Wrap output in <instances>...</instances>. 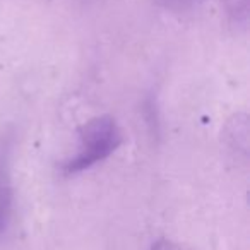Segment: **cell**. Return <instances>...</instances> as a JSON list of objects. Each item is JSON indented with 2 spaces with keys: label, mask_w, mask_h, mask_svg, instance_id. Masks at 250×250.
<instances>
[{
  "label": "cell",
  "mask_w": 250,
  "mask_h": 250,
  "mask_svg": "<svg viewBox=\"0 0 250 250\" xmlns=\"http://www.w3.org/2000/svg\"><path fill=\"white\" fill-rule=\"evenodd\" d=\"M14 216V185L11 171V144L0 141V238L7 235Z\"/></svg>",
  "instance_id": "obj_2"
},
{
  "label": "cell",
  "mask_w": 250,
  "mask_h": 250,
  "mask_svg": "<svg viewBox=\"0 0 250 250\" xmlns=\"http://www.w3.org/2000/svg\"><path fill=\"white\" fill-rule=\"evenodd\" d=\"M226 141L233 151H238L247 156V144H249V125L245 115H235L226 127Z\"/></svg>",
  "instance_id": "obj_3"
},
{
  "label": "cell",
  "mask_w": 250,
  "mask_h": 250,
  "mask_svg": "<svg viewBox=\"0 0 250 250\" xmlns=\"http://www.w3.org/2000/svg\"><path fill=\"white\" fill-rule=\"evenodd\" d=\"M122 144V132L117 120L100 115L83 125L77 153L62 163L63 175H76L110 158Z\"/></svg>",
  "instance_id": "obj_1"
},
{
  "label": "cell",
  "mask_w": 250,
  "mask_h": 250,
  "mask_svg": "<svg viewBox=\"0 0 250 250\" xmlns=\"http://www.w3.org/2000/svg\"><path fill=\"white\" fill-rule=\"evenodd\" d=\"M226 14L236 26H245L249 19V0H225Z\"/></svg>",
  "instance_id": "obj_4"
},
{
  "label": "cell",
  "mask_w": 250,
  "mask_h": 250,
  "mask_svg": "<svg viewBox=\"0 0 250 250\" xmlns=\"http://www.w3.org/2000/svg\"><path fill=\"white\" fill-rule=\"evenodd\" d=\"M161 4L165 5L167 9L170 11H190V9H195L199 4H201L202 0H160Z\"/></svg>",
  "instance_id": "obj_5"
},
{
  "label": "cell",
  "mask_w": 250,
  "mask_h": 250,
  "mask_svg": "<svg viewBox=\"0 0 250 250\" xmlns=\"http://www.w3.org/2000/svg\"><path fill=\"white\" fill-rule=\"evenodd\" d=\"M151 250H194V249L188 245H184V243L173 242V240L160 238L151 245Z\"/></svg>",
  "instance_id": "obj_6"
}]
</instances>
